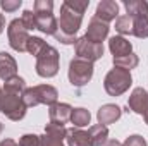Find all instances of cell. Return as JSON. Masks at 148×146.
I'll return each mask as SVG.
<instances>
[{"label": "cell", "mask_w": 148, "mask_h": 146, "mask_svg": "<svg viewBox=\"0 0 148 146\" xmlns=\"http://www.w3.org/2000/svg\"><path fill=\"white\" fill-rule=\"evenodd\" d=\"M90 0H66L60 5V19L57 21V31L53 36L64 45H76V33L81 28L83 14L88 9Z\"/></svg>", "instance_id": "cell-1"}, {"label": "cell", "mask_w": 148, "mask_h": 146, "mask_svg": "<svg viewBox=\"0 0 148 146\" xmlns=\"http://www.w3.org/2000/svg\"><path fill=\"white\" fill-rule=\"evenodd\" d=\"M57 89L50 84H40L35 88H26L23 93V102L26 107H36V105H48L52 107L57 103Z\"/></svg>", "instance_id": "cell-2"}, {"label": "cell", "mask_w": 148, "mask_h": 146, "mask_svg": "<svg viewBox=\"0 0 148 146\" xmlns=\"http://www.w3.org/2000/svg\"><path fill=\"white\" fill-rule=\"evenodd\" d=\"M33 12L36 16V29L45 35H55L57 19L53 16V2L52 0H36Z\"/></svg>", "instance_id": "cell-3"}, {"label": "cell", "mask_w": 148, "mask_h": 146, "mask_svg": "<svg viewBox=\"0 0 148 146\" xmlns=\"http://www.w3.org/2000/svg\"><path fill=\"white\" fill-rule=\"evenodd\" d=\"M26 105L23 102V95H16V93H9L3 91L0 93V112L10 119V120H21L26 115Z\"/></svg>", "instance_id": "cell-4"}, {"label": "cell", "mask_w": 148, "mask_h": 146, "mask_svg": "<svg viewBox=\"0 0 148 146\" xmlns=\"http://www.w3.org/2000/svg\"><path fill=\"white\" fill-rule=\"evenodd\" d=\"M133 79H131V72L121 67H114L110 72L105 76L103 81V88L110 96H119L122 93H126L131 86Z\"/></svg>", "instance_id": "cell-5"}, {"label": "cell", "mask_w": 148, "mask_h": 146, "mask_svg": "<svg viewBox=\"0 0 148 146\" xmlns=\"http://www.w3.org/2000/svg\"><path fill=\"white\" fill-rule=\"evenodd\" d=\"M59 72V52L47 45V48L36 57V74L40 77H53Z\"/></svg>", "instance_id": "cell-6"}, {"label": "cell", "mask_w": 148, "mask_h": 146, "mask_svg": "<svg viewBox=\"0 0 148 146\" xmlns=\"http://www.w3.org/2000/svg\"><path fill=\"white\" fill-rule=\"evenodd\" d=\"M69 81L76 88H81L84 84L90 83V79L93 77V64L83 59H74L69 64Z\"/></svg>", "instance_id": "cell-7"}, {"label": "cell", "mask_w": 148, "mask_h": 146, "mask_svg": "<svg viewBox=\"0 0 148 146\" xmlns=\"http://www.w3.org/2000/svg\"><path fill=\"white\" fill-rule=\"evenodd\" d=\"M7 35H9V45L12 46V50L16 52H26L28 41H29V35L28 29L24 28L21 19H14L10 21L9 28H7Z\"/></svg>", "instance_id": "cell-8"}, {"label": "cell", "mask_w": 148, "mask_h": 146, "mask_svg": "<svg viewBox=\"0 0 148 146\" xmlns=\"http://www.w3.org/2000/svg\"><path fill=\"white\" fill-rule=\"evenodd\" d=\"M74 46H76V59H83V60H88V62L93 64V62H97L98 59L103 57V45L93 43L86 36L77 38Z\"/></svg>", "instance_id": "cell-9"}, {"label": "cell", "mask_w": 148, "mask_h": 146, "mask_svg": "<svg viewBox=\"0 0 148 146\" xmlns=\"http://www.w3.org/2000/svg\"><path fill=\"white\" fill-rule=\"evenodd\" d=\"M84 36L88 38L90 41H93V43L102 45V41L109 36V24L100 21V19H97V17H91Z\"/></svg>", "instance_id": "cell-10"}, {"label": "cell", "mask_w": 148, "mask_h": 146, "mask_svg": "<svg viewBox=\"0 0 148 146\" xmlns=\"http://www.w3.org/2000/svg\"><path fill=\"white\" fill-rule=\"evenodd\" d=\"M127 107L133 110L134 113L145 115L148 110V91L145 88H134L133 93L129 95Z\"/></svg>", "instance_id": "cell-11"}, {"label": "cell", "mask_w": 148, "mask_h": 146, "mask_svg": "<svg viewBox=\"0 0 148 146\" xmlns=\"http://www.w3.org/2000/svg\"><path fill=\"white\" fill-rule=\"evenodd\" d=\"M95 17L103 21V23H110L115 21L119 17V3L114 2V0H102L98 5H97V12H95Z\"/></svg>", "instance_id": "cell-12"}, {"label": "cell", "mask_w": 148, "mask_h": 146, "mask_svg": "<svg viewBox=\"0 0 148 146\" xmlns=\"http://www.w3.org/2000/svg\"><path fill=\"white\" fill-rule=\"evenodd\" d=\"M73 107L69 105V103H53L50 110H48V115H50V122H53V124H60V126H64V124H67L69 120H71V115H73Z\"/></svg>", "instance_id": "cell-13"}, {"label": "cell", "mask_w": 148, "mask_h": 146, "mask_svg": "<svg viewBox=\"0 0 148 146\" xmlns=\"http://www.w3.org/2000/svg\"><path fill=\"white\" fill-rule=\"evenodd\" d=\"M14 76H17V64L14 57L7 52H0V79L9 81Z\"/></svg>", "instance_id": "cell-14"}, {"label": "cell", "mask_w": 148, "mask_h": 146, "mask_svg": "<svg viewBox=\"0 0 148 146\" xmlns=\"http://www.w3.org/2000/svg\"><path fill=\"white\" fill-rule=\"evenodd\" d=\"M121 113H122L121 107H117V105H114V103H107V105L100 107L98 113H97V117H98V124H102V126L114 124L115 120L121 119Z\"/></svg>", "instance_id": "cell-15"}, {"label": "cell", "mask_w": 148, "mask_h": 146, "mask_svg": "<svg viewBox=\"0 0 148 146\" xmlns=\"http://www.w3.org/2000/svg\"><path fill=\"white\" fill-rule=\"evenodd\" d=\"M109 48H110L114 57H124L133 53V45L129 40H126L124 36H112L109 40Z\"/></svg>", "instance_id": "cell-16"}, {"label": "cell", "mask_w": 148, "mask_h": 146, "mask_svg": "<svg viewBox=\"0 0 148 146\" xmlns=\"http://www.w3.org/2000/svg\"><path fill=\"white\" fill-rule=\"evenodd\" d=\"M67 145L69 146H93V141L90 138L88 131H81V129H67Z\"/></svg>", "instance_id": "cell-17"}, {"label": "cell", "mask_w": 148, "mask_h": 146, "mask_svg": "<svg viewBox=\"0 0 148 146\" xmlns=\"http://www.w3.org/2000/svg\"><path fill=\"white\" fill-rule=\"evenodd\" d=\"M126 14L134 17V16H148V2L145 0H124Z\"/></svg>", "instance_id": "cell-18"}, {"label": "cell", "mask_w": 148, "mask_h": 146, "mask_svg": "<svg viewBox=\"0 0 148 146\" xmlns=\"http://www.w3.org/2000/svg\"><path fill=\"white\" fill-rule=\"evenodd\" d=\"M88 132H90V138L93 141V146H103L109 141V129H107V126H102V124L91 126Z\"/></svg>", "instance_id": "cell-19"}, {"label": "cell", "mask_w": 148, "mask_h": 146, "mask_svg": "<svg viewBox=\"0 0 148 146\" xmlns=\"http://www.w3.org/2000/svg\"><path fill=\"white\" fill-rule=\"evenodd\" d=\"M133 35L136 38H148V16L133 17Z\"/></svg>", "instance_id": "cell-20"}, {"label": "cell", "mask_w": 148, "mask_h": 146, "mask_svg": "<svg viewBox=\"0 0 148 146\" xmlns=\"http://www.w3.org/2000/svg\"><path fill=\"white\" fill-rule=\"evenodd\" d=\"M3 91H9V93H16V95H23L26 91V81L19 76H14L10 77L9 81H5L3 84Z\"/></svg>", "instance_id": "cell-21"}, {"label": "cell", "mask_w": 148, "mask_h": 146, "mask_svg": "<svg viewBox=\"0 0 148 146\" xmlns=\"http://www.w3.org/2000/svg\"><path fill=\"white\" fill-rule=\"evenodd\" d=\"M91 120V115L86 108H74L73 110V115H71V122L74 124L76 129H81L84 126H88Z\"/></svg>", "instance_id": "cell-22"}, {"label": "cell", "mask_w": 148, "mask_h": 146, "mask_svg": "<svg viewBox=\"0 0 148 146\" xmlns=\"http://www.w3.org/2000/svg\"><path fill=\"white\" fill-rule=\"evenodd\" d=\"M138 64H140V59L134 53H129V55H124V57H114V65L121 67V69H126V71L134 69Z\"/></svg>", "instance_id": "cell-23"}, {"label": "cell", "mask_w": 148, "mask_h": 146, "mask_svg": "<svg viewBox=\"0 0 148 146\" xmlns=\"http://www.w3.org/2000/svg\"><path fill=\"white\" fill-rule=\"evenodd\" d=\"M115 31L121 35H133V17L124 14L115 19Z\"/></svg>", "instance_id": "cell-24"}, {"label": "cell", "mask_w": 148, "mask_h": 146, "mask_svg": "<svg viewBox=\"0 0 148 146\" xmlns=\"http://www.w3.org/2000/svg\"><path fill=\"white\" fill-rule=\"evenodd\" d=\"M45 134L53 136V138H57V139H64V138L67 136V129H66V126L48 122V124L45 126Z\"/></svg>", "instance_id": "cell-25"}, {"label": "cell", "mask_w": 148, "mask_h": 146, "mask_svg": "<svg viewBox=\"0 0 148 146\" xmlns=\"http://www.w3.org/2000/svg\"><path fill=\"white\" fill-rule=\"evenodd\" d=\"M47 48V43L41 40V38H36V36H31L29 41H28V46H26V52H29L33 57H38L43 50Z\"/></svg>", "instance_id": "cell-26"}, {"label": "cell", "mask_w": 148, "mask_h": 146, "mask_svg": "<svg viewBox=\"0 0 148 146\" xmlns=\"http://www.w3.org/2000/svg\"><path fill=\"white\" fill-rule=\"evenodd\" d=\"M21 21H23V24H24V28H26L28 31L36 29V16H35L33 10H24Z\"/></svg>", "instance_id": "cell-27"}, {"label": "cell", "mask_w": 148, "mask_h": 146, "mask_svg": "<svg viewBox=\"0 0 148 146\" xmlns=\"http://www.w3.org/2000/svg\"><path fill=\"white\" fill-rule=\"evenodd\" d=\"M19 146H41V139L36 134H24L19 139Z\"/></svg>", "instance_id": "cell-28"}, {"label": "cell", "mask_w": 148, "mask_h": 146, "mask_svg": "<svg viewBox=\"0 0 148 146\" xmlns=\"http://www.w3.org/2000/svg\"><path fill=\"white\" fill-rule=\"evenodd\" d=\"M21 5H23V0H2V2H0V7H2L5 12H14V10H17Z\"/></svg>", "instance_id": "cell-29"}, {"label": "cell", "mask_w": 148, "mask_h": 146, "mask_svg": "<svg viewBox=\"0 0 148 146\" xmlns=\"http://www.w3.org/2000/svg\"><path fill=\"white\" fill-rule=\"evenodd\" d=\"M40 139H41V146H64L62 139H57V138H53V136H48V134H45V136H40Z\"/></svg>", "instance_id": "cell-30"}, {"label": "cell", "mask_w": 148, "mask_h": 146, "mask_svg": "<svg viewBox=\"0 0 148 146\" xmlns=\"http://www.w3.org/2000/svg\"><path fill=\"white\" fill-rule=\"evenodd\" d=\"M122 146H148V145H147V141H145L141 136L134 134V136H129V138L124 141V145Z\"/></svg>", "instance_id": "cell-31"}, {"label": "cell", "mask_w": 148, "mask_h": 146, "mask_svg": "<svg viewBox=\"0 0 148 146\" xmlns=\"http://www.w3.org/2000/svg\"><path fill=\"white\" fill-rule=\"evenodd\" d=\"M0 146H19V143H16L14 139H3L0 141Z\"/></svg>", "instance_id": "cell-32"}, {"label": "cell", "mask_w": 148, "mask_h": 146, "mask_svg": "<svg viewBox=\"0 0 148 146\" xmlns=\"http://www.w3.org/2000/svg\"><path fill=\"white\" fill-rule=\"evenodd\" d=\"M103 146H122V145H121L117 139H109V141H107V143H105Z\"/></svg>", "instance_id": "cell-33"}, {"label": "cell", "mask_w": 148, "mask_h": 146, "mask_svg": "<svg viewBox=\"0 0 148 146\" xmlns=\"http://www.w3.org/2000/svg\"><path fill=\"white\" fill-rule=\"evenodd\" d=\"M3 28H5V17H3V14H0V35H2Z\"/></svg>", "instance_id": "cell-34"}, {"label": "cell", "mask_w": 148, "mask_h": 146, "mask_svg": "<svg viewBox=\"0 0 148 146\" xmlns=\"http://www.w3.org/2000/svg\"><path fill=\"white\" fill-rule=\"evenodd\" d=\"M143 119H145V122H147V124H148V110H147V113L143 115Z\"/></svg>", "instance_id": "cell-35"}, {"label": "cell", "mask_w": 148, "mask_h": 146, "mask_svg": "<svg viewBox=\"0 0 148 146\" xmlns=\"http://www.w3.org/2000/svg\"><path fill=\"white\" fill-rule=\"evenodd\" d=\"M2 129H3V127H2V124H0V132H2Z\"/></svg>", "instance_id": "cell-36"}, {"label": "cell", "mask_w": 148, "mask_h": 146, "mask_svg": "<svg viewBox=\"0 0 148 146\" xmlns=\"http://www.w3.org/2000/svg\"><path fill=\"white\" fill-rule=\"evenodd\" d=\"M0 93H2V91H0Z\"/></svg>", "instance_id": "cell-37"}]
</instances>
